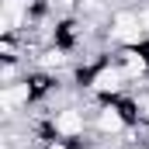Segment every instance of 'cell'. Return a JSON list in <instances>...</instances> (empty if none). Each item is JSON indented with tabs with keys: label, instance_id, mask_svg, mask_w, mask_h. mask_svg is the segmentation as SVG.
Instances as JSON below:
<instances>
[{
	"label": "cell",
	"instance_id": "7a4b0ae2",
	"mask_svg": "<svg viewBox=\"0 0 149 149\" xmlns=\"http://www.w3.org/2000/svg\"><path fill=\"white\" fill-rule=\"evenodd\" d=\"M132 128V118L125 114L121 101H101L94 114H90V135L94 139H121L125 132Z\"/></svg>",
	"mask_w": 149,
	"mask_h": 149
},
{
	"label": "cell",
	"instance_id": "6da1fadb",
	"mask_svg": "<svg viewBox=\"0 0 149 149\" xmlns=\"http://www.w3.org/2000/svg\"><path fill=\"white\" fill-rule=\"evenodd\" d=\"M83 90L94 94V97H101V101H114V97H121V94L132 90V80L125 76V70L114 59H108V63H101L97 70H90L83 76Z\"/></svg>",
	"mask_w": 149,
	"mask_h": 149
}]
</instances>
